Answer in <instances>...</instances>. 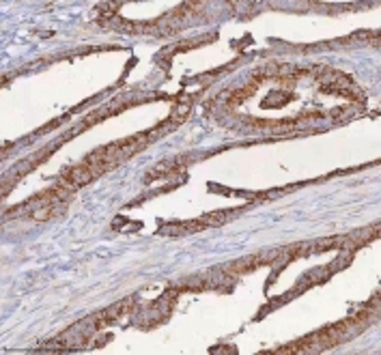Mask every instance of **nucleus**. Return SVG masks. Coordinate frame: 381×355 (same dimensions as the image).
<instances>
[{
    "label": "nucleus",
    "instance_id": "f257e3e1",
    "mask_svg": "<svg viewBox=\"0 0 381 355\" xmlns=\"http://www.w3.org/2000/svg\"><path fill=\"white\" fill-rule=\"evenodd\" d=\"M104 170H106V166H91V164L74 166V168H69V170L63 172V176H60V185L67 187L69 192H74L76 187L86 185L88 181H93L97 174H101Z\"/></svg>",
    "mask_w": 381,
    "mask_h": 355
},
{
    "label": "nucleus",
    "instance_id": "f03ea898",
    "mask_svg": "<svg viewBox=\"0 0 381 355\" xmlns=\"http://www.w3.org/2000/svg\"><path fill=\"white\" fill-rule=\"evenodd\" d=\"M205 224L200 220L196 222H183V224H166V226H162V235H188V233H198L203 231Z\"/></svg>",
    "mask_w": 381,
    "mask_h": 355
},
{
    "label": "nucleus",
    "instance_id": "7ed1b4c3",
    "mask_svg": "<svg viewBox=\"0 0 381 355\" xmlns=\"http://www.w3.org/2000/svg\"><path fill=\"white\" fill-rule=\"evenodd\" d=\"M188 117H190V103H179V106L172 110L168 123H170V125H181Z\"/></svg>",
    "mask_w": 381,
    "mask_h": 355
},
{
    "label": "nucleus",
    "instance_id": "20e7f679",
    "mask_svg": "<svg viewBox=\"0 0 381 355\" xmlns=\"http://www.w3.org/2000/svg\"><path fill=\"white\" fill-rule=\"evenodd\" d=\"M200 222L205 226H222L226 222V211H213V213H207L200 217Z\"/></svg>",
    "mask_w": 381,
    "mask_h": 355
},
{
    "label": "nucleus",
    "instance_id": "39448f33",
    "mask_svg": "<svg viewBox=\"0 0 381 355\" xmlns=\"http://www.w3.org/2000/svg\"><path fill=\"white\" fill-rule=\"evenodd\" d=\"M54 213H56V207H54V203H52V205H43V207L35 209V211H33V217H35L37 222H48Z\"/></svg>",
    "mask_w": 381,
    "mask_h": 355
}]
</instances>
